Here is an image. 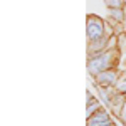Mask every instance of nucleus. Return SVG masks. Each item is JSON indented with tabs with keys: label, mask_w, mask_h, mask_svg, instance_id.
Returning <instances> with one entry per match:
<instances>
[{
	"label": "nucleus",
	"mask_w": 126,
	"mask_h": 126,
	"mask_svg": "<svg viewBox=\"0 0 126 126\" xmlns=\"http://www.w3.org/2000/svg\"><path fill=\"white\" fill-rule=\"evenodd\" d=\"M119 57H121L119 49H106L99 54L89 56L87 57V72L94 78L99 72L116 69L118 64H119Z\"/></svg>",
	"instance_id": "nucleus-1"
},
{
	"label": "nucleus",
	"mask_w": 126,
	"mask_h": 126,
	"mask_svg": "<svg viewBox=\"0 0 126 126\" xmlns=\"http://www.w3.org/2000/svg\"><path fill=\"white\" fill-rule=\"evenodd\" d=\"M86 32H87V40L89 42L103 39V37H106V22L97 15H87Z\"/></svg>",
	"instance_id": "nucleus-2"
},
{
	"label": "nucleus",
	"mask_w": 126,
	"mask_h": 126,
	"mask_svg": "<svg viewBox=\"0 0 126 126\" xmlns=\"http://www.w3.org/2000/svg\"><path fill=\"white\" fill-rule=\"evenodd\" d=\"M121 71L119 69H111V71H104V72H99L97 76H94V84L101 87H114L119 79Z\"/></svg>",
	"instance_id": "nucleus-3"
},
{
	"label": "nucleus",
	"mask_w": 126,
	"mask_h": 126,
	"mask_svg": "<svg viewBox=\"0 0 126 126\" xmlns=\"http://www.w3.org/2000/svg\"><path fill=\"white\" fill-rule=\"evenodd\" d=\"M113 125V119L111 116L108 114V111L103 108V109H99L96 114H93L91 118H87V123L86 126H109Z\"/></svg>",
	"instance_id": "nucleus-4"
},
{
	"label": "nucleus",
	"mask_w": 126,
	"mask_h": 126,
	"mask_svg": "<svg viewBox=\"0 0 126 126\" xmlns=\"http://www.w3.org/2000/svg\"><path fill=\"white\" fill-rule=\"evenodd\" d=\"M109 10V17L111 19H114L116 22H119V24H123L126 20V12L125 9H108Z\"/></svg>",
	"instance_id": "nucleus-5"
},
{
	"label": "nucleus",
	"mask_w": 126,
	"mask_h": 126,
	"mask_svg": "<svg viewBox=\"0 0 126 126\" xmlns=\"http://www.w3.org/2000/svg\"><path fill=\"white\" fill-rule=\"evenodd\" d=\"M99 109H103V106H101V103H99L97 99L94 101V103L87 104V106H86V119H87V118H91L93 114H96Z\"/></svg>",
	"instance_id": "nucleus-6"
},
{
	"label": "nucleus",
	"mask_w": 126,
	"mask_h": 126,
	"mask_svg": "<svg viewBox=\"0 0 126 126\" xmlns=\"http://www.w3.org/2000/svg\"><path fill=\"white\" fill-rule=\"evenodd\" d=\"M119 91V93H123L126 96V71H121V74H119V79H118L116 86H114Z\"/></svg>",
	"instance_id": "nucleus-7"
},
{
	"label": "nucleus",
	"mask_w": 126,
	"mask_h": 126,
	"mask_svg": "<svg viewBox=\"0 0 126 126\" xmlns=\"http://www.w3.org/2000/svg\"><path fill=\"white\" fill-rule=\"evenodd\" d=\"M108 9H125L126 2L125 0H104Z\"/></svg>",
	"instance_id": "nucleus-8"
},
{
	"label": "nucleus",
	"mask_w": 126,
	"mask_h": 126,
	"mask_svg": "<svg viewBox=\"0 0 126 126\" xmlns=\"http://www.w3.org/2000/svg\"><path fill=\"white\" fill-rule=\"evenodd\" d=\"M94 101H96V97L87 91V93H86V106H87V104H91V103H94Z\"/></svg>",
	"instance_id": "nucleus-9"
},
{
	"label": "nucleus",
	"mask_w": 126,
	"mask_h": 126,
	"mask_svg": "<svg viewBox=\"0 0 126 126\" xmlns=\"http://www.w3.org/2000/svg\"><path fill=\"white\" fill-rule=\"evenodd\" d=\"M125 125H126V119H125Z\"/></svg>",
	"instance_id": "nucleus-10"
}]
</instances>
